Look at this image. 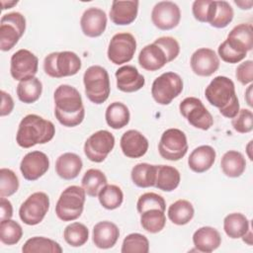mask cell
Masks as SVG:
<instances>
[{"mask_svg": "<svg viewBox=\"0 0 253 253\" xmlns=\"http://www.w3.org/2000/svg\"><path fill=\"white\" fill-rule=\"evenodd\" d=\"M18 3V1H8V3L7 2H5V1H1V4H2V9L3 10H5V9H9V8H11V7H13L14 5H16Z\"/></svg>", "mask_w": 253, "mask_h": 253, "instance_id": "11a10c76", "label": "cell"}, {"mask_svg": "<svg viewBox=\"0 0 253 253\" xmlns=\"http://www.w3.org/2000/svg\"><path fill=\"white\" fill-rule=\"evenodd\" d=\"M220 167L225 176L237 178L244 173L246 168V160L241 152L236 150H228L221 157Z\"/></svg>", "mask_w": 253, "mask_h": 253, "instance_id": "83f0119b", "label": "cell"}, {"mask_svg": "<svg viewBox=\"0 0 253 253\" xmlns=\"http://www.w3.org/2000/svg\"><path fill=\"white\" fill-rule=\"evenodd\" d=\"M205 96L208 102L217 108L225 118H234L240 110L234 83L226 76L214 77L206 88Z\"/></svg>", "mask_w": 253, "mask_h": 253, "instance_id": "7a4b0ae2", "label": "cell"}, {"mask_svg": "<svg viewBox=\"0 0 253 253\" xmlns=\"http://www.w3.org/2000/svg\"><path fill=\"white\" fill-rule=\"evenodd\" d=\"M190 64L196 75L209 77L218 69L219 58L213 49L201 47L192 54Z\"/></svg>", "mask_w": 253, "mask_h": 253, "instance_id": "e0dca14e", "label": "cell"}, {"mask_svg": "<svg viewBox=\"0 0 253 253\" xmlns=\"http://www.w3.org/2000/svg\"><path fill=\"white\" fill-rule=\"evenodd\" d=\"M217 52L219 57L227 63H238L240 61H242L246 56L239 54L238 52H236L235 50H233L232 48H230L228 46V44L225 42V41H223L217 48Z\"/></svg>", "mask_w": 253, "mask_h": 253, "instance_id": "681fc988", "label": "cell"}, {"mask_svg": "<svg viewBox=\"0 0 253 253\" xmlns=\"http://www.w3.org/2000/svg\"><path fill=\"white\" fill-rule=\"evenodd\" d=\"M216 8L212 21L210 25L216 29H223L227 27L233 20L234 12L230 4L226 1H215Z\"/></svg>", "mask_w": 253, "mask_h": 253, "instance_id": "7bdbcfd3", "label": "cell"}, {"mask_svg": "<svg viewBox=\"0 0 253 253\" xmlns=\"http://www.w3.org/2000/svg\"><path fill=\"white\" fill-rule=\"evenodd\" d=\"M120 146L125 156L139 158L147 152L148 140L140 131L129 129L122 135Z\"/></svg>", "mask_w": 253, "mask_h": 253, "instance_id": "ffe728a7", "label": "cell"}, {"mask_svg": "<svg viewBox=\"0 0 253 253\" xmlns=\"http://www.w3.org/2000/svg\"><path fill=\"white\" fill-rule=\"evenodd\" d=\"M135 50V38L129 33H119L114 35L111 39L107 55L112 63L120 65L130 61Z\"/></svg>", "mask_w": 253, "mask_h": 253, "instance_id": "7c38bea8", "label": "cell"}, {"mask_svg": "<svg viewBox=\"0 0 253 253\" xmlns=\"http://www.w3.org/2000/svg\"><path fill=\"white\" fill-rule=\"evenodd\" d=\"M108 184L106 175L99 169H89L83 175L81 180L82 188L90 197L98 196L101 189Z\"/></svg>", "mask_w": 253, "mask_h": 253, "instance_id": "e575fe53", "label": "cell"}, {"mask_svg": "<svg viewBox=\"0 0 253 253\" xmlns=\"http://www.w3.org/2000/svg\"><path fill=\"white\" fill-rule=\"evenodd\" d=\"M98 199L103 208L106 210H116L124 202V193L117 185H105L98 194Z\"/></svg>", "mask_w": 253, "mask_h": 253, "instance_id": "8d00e7d4", "label": "cell"}, {"mask_svg": "<svg viewBox=\"0 0 253 253\" xmlns=\"http://www.w3.org/2000/svg\"><path fill=\"white\" fill-rule=\"evenodd\" d=\"M121 251L122 253H148L149 241L143 234L130 233L125 237Z\"/></svg>", "mask_w": 253, "mask_h": 253, "instance_id": "60d3db41", "label": "cell"}, {"mask_svg": "<svg viewBox=\"0 0 253 253\" xmlns=\"http://www.w3.org/2000/svg\"><path fill=\"white\" fill-rule=\"evenodd\" d=\"M140 224L149 233L160 232L166 224V216L163 211L151 209L140 213Z\"/></svg>", "mask_w": 253, "mask_h": 253, "instance_id": "74e56055", "label": "cell"}, {"mask_svg": "<svg viewBox=\"0 0 253 253\" xmlns=\"http://www.w3.org/2000/svg\"><path fill=\"white\" fill-rule=\"evenodd\" d=\"M120 236L119 227L112 221L103 220L93 227V242L100 249L112 248Z\"/></svg>", "mask_w": 253, "mask_h": 253, "instance_id": "603a6c76", "label": "cell"}, {"mask_svg": "<svg viewBox=\"0 0 253 253\" xmlns=\"http://www.w3.org/2000/svg\"><path fill=\"white\" fill-rule=\"evenodd\" d=\"M1 99H2V103H1L0 116L5 117L12 113V111L14 109V101H13V98L11 97V95L6 93L3 90L1 91Z\"/></svg>", "mask_w": 253, "mask_h": 253, "instance_id": "f907efd6", "label": "cell"}, {"mask_svg": "<svg viewBox=\"0 0 253 253\" xmlns=\"http://www.w3.org/2000/svg\"><path fill=\"white\" fill-rule=\"evenodd\" d=\"M226 43L236 52L247 55L253 47V28L251 24H239L227 35Z\"/></svg>", "mask_w": 253, "mask_h": 253, "instance_id": "d6986e66", "label": "cell"}, {"mask_svg": "<svg viewBox=\"0 0 253 253\" xmlns=\"http://www.w3.org/2000/svg\"><path fill=\"white\" fill-rule=\"evenodd\" d=\"M19 189V179L14 171L8 168L0 169V197H10Z\"/></svg>", "mask_w": 253, "mask_h": 253, "instance_id": "ee69618b", "label": "cell"}, {"mask_svg": "<svg viewBox=\"0 0 253 253\" xmlns=\"http://www.w3.org/2000/svg\"><path fill=\"white\" fill-rule=\"evenodd\" d=\"M215 150L211 145L196 147L188 158L189 168L196 173H204L211 168L215 161Z\"/></svg>", "mask_w": 253, "mask_h": 253, "instance_id": "d4e9b609", "label": "cell"}, {"mask_svg": "<svg viewBox=\"0 0 253 253\" xmlns=\"http://www.w3.org/2000/svg\"><path fill=\"white\" fill-rule=\"evenodd\" d=\"M63 237L67 244L72 247H80L84 245L89 238V230L83 223L72 222L68 224L64 231Z\"/></svg>", "mask_w": 253, "mask_h": 253, "instance_id": "f35d334b", "label": "cell"}, {"mask_svg": "<svg viewBox=\"0 0 253 253\" xmlns=\"http://www.w3.org/2000/svg\"><path fill=\"white\" fill-rule=\"evenodd\" d=\"M157 209L165 211L166 210V203L162 196L156 193H144L142 194L136 203V210L139 213H142L145 211Z\"/></svg>", "mask_w": 253, "mask_h": 253, "instance_id": "f6af8a7d", "label": "cell"}, {"mask_svg": "<svg viewBox=\"0 0 253 253\" xmlns=\"http://www.w3.org/2000/svg\"><path fill=\"white\" fill-rule=\"evenodd\" d=\"M181 115L188 123L202 130L210 129L213 125L211 114L204 106L203 102L196 97H187L179 105Z\"/></svg>", "mask_w": 253, "mask_h": 253, "instance_id": "30bf717a", "label": "cell"}, {"mask_svg": "<svg viewBox=\"0 0 253 253\" xmlns=\"http://www.w3.org/2000/svg\"><path fill=\"white\" fill-rule=\"evenodd\" d=\"M181 20L179 6L172 1H160L154 5L151 11L153 25L162 31H169L178 26Z\"/></svg>", "mask_w": 253, "mask_h": 253, "instance_id": "9a60e30c", "label": "cell"}, {"mask_svg": "<svg viewBox=\"0 0 253 253\" xmlns=\"http://www.w3.org/2000/svg\"><path fill=\"white\" fill-rule=\"evenodd\" d=\"M223 229L228 237L232 239L241 238L250 229L249 220L243 213H229L223 219Z\"/></svg>", "mask_w": 253, "mask_h": 253, "instance_id": "4dcf8cb0", "label": "cell"}, {"mask_svg": "<svg viewBox=\"0 0 253 253\" xmlns=\"http://www.w3.org/2000/svg\"><path fill=\"white\" fill-rule=\"evenodd\" d=\"M138 63L147 71H156L161 69L168 61L162 48L152 42L142 47L138 54Z\"/></svg>", "mask_w": 253, "mask_h": 253, "instance_id": "484cf974", "label": "cell"}, {"mask_svg": "<svg viewBox=\"0 0 253 253\" xmlns=\"http://www.w3.org/2000/svg\"><path fill=\"white\" fill-rule=\"evenodd\" d=\"M24 253H36V252H50V253H61V246L54 240L43 237L34 236L28 239L22 247Z\"/></svg>", "mask_w": 253, "mask_h": 253, "instance_id": "d590c367", "label": "cell"}, {"mask_svg": "<svg viewBox=\"0 0 253 253\" xmlns=\"http://www.w3.org/2000/svg\"><path fill=\"white\" fill-rule=\"evenodd\" d=\"M23 236L22 226L15 220L8 218L0 222V240L6 245L17 244Z\"/></svg>", "mask_w": 253, "mask_h": 253, "instance_id": "ab89813d", "label": "cell"}, {"mask_svg": "<svg viewBox=\"0 0 253 253\" xmlns=\"http://www.w3.org/2000/svg\"><path fill=\"white\" fill-rule=\"evenodd\" d=\"M18 99L25 104H32L38 101L42 92V84L37 77L20 81L17 85Z\"/></svg>", "mask_w": 253, "mask_h": 253, "instance_id": "d6a6232c", "label": "cell"}, {"mask_svg": "<svg viewBox=\"0 0 253 253\" xmlns=\"http://www.w3.org/2000/svg\"><path fill=\"white\" fill-rule=\"evenodd\" d=\"M114 146V135L106 129H101L92 133L86 139L84 143V153L90 161L101 163L107 158Z\"/></svg>", "mask_w": 253, "mask_h": 253, "instance_id": "4fadbf2b", "label": "cell"}, {"mask_svg": "<svg viewBox=\"0 0 253 253\" xmlns=\"http://www.w3.org/2000/svg\"><path fill=\"white\" fill-rule=\"evenodd\" d=\"M54 116L66 127L80 125L85 117V109L79 91L67 84L59 85L53 94Z\"/></svg>", "mask_w": 253, "mask_h": 253, "instance_id": "6da1fadb", "label": "cell"}, {"mask_svg": "<svg viewBox=\"0 0 253 253\" xmlns=\"http://www.w3.org/2000/svg\"><path fill=\"white\" fill-rule=\"evenodd\" d=\"M180 172L170 165H157L154 187L164 191L172 192L180 184Z\"/></svg>", "mask_w": 253, "mask_h": 253, "instance_id": "f1b7e54d", "label": "cell"}, {"mask_svg": "<svg viewBox=\"0 0 253 253\" xmlns=\"http://www.w3.org/2000/svg\"><path fill=\"white\" fill-rule=\"evenodd\" d=\"M193 243L197 251L211 253L219 247L221 243V236L215 228L203 226L194 232Z\"/></svg>", "mask_w": 253, "mask_h": 253, "instance_id": "cb8c5ba5", "label": "cell"}, {"mask_svg": "<svg viewBox=\"0 0 253 253\" xmlns=\"http://www.w3.org/2000/svg\"><path fill=\"white\" fill-rule=\"evenodd\" d=\"M216 8L215 1L196 0L192 5L194 18L201 23H211L214 17Z\"/></svg>", "mask_w": 253, "mask_h": 253, "instance_id": "b9f144b4", "label": "cell"}, {"mask_svg": "<svg viewBox=\"0 0 253 253\" xmlns=\"http://www.w3.org/2000/svg\"><path fill=\"white\" fill-rule=\"evenodd\" d=\"M234 3L240 7V9L242 10H249L251 9L252 5H253V2L252 1H234Z\"/></svg>", "mask_w": 253, "mask_h": 253, "instance_id": "db71d44e", "label": "cell"}, {"mask_svg": "<svg viewBox=\"0 0 253 253\" xmlns=\"http://www.w3.org/2000/svg\"><path fill=\"white\" fill-rule=\"evenodd\" d=\"M252 87H253V85L250 84L248 86L247 90L245 91V100H246L249 107L253 106V104H252Z\"/></svg>", "mask_w": 253, "mask_h": 253, "instance_id": "f5cc1de1", "label": "cell"}, {"mask_svg": "<svg viewBox=\"0 0 253 253\" xmlns=\"http://www.w3.org/2000/svg\"><path fill=\"white\" fill-rule=\"evenodd\" d=\"M138 1L114 0L110 10L111 21L120 26L129 25L136 19L138 13Z\"/></svg>", "mask_w": 253, "mask_h": 253, "instance_id": "7402d4cb", "label": "cell"}, {"mask_svg": "<svg viewBox=\"0 0 253 253\" xmlns=\"http://www.w3.org/2000/svg\"><path fill=\"white\" fill-rule=\"evenodd\" d=\"M55 134L54 125L42 117L35 114L27 115L19 124L16 141L23 148H30L37 144L50 141Z\"/></svg>", "mask_w": 253, "mask_h": 253, "instance_id": "3957f363", "label": "cell"}, {"mask_svg": "<svg viewBox=\"0 0 253 253\" xmlns=\"http://www.w3.org/2000/svg\"><path fill=\"white\" fill-rule=\"evenodd\" d=\"M49 209V198L43 192L29 196L19 209V216L27 225H37L42 221Z\"/></svg>", "mask_w": 253, "mask_h": 253, "instance_id": "8fae6325", "label": "cell"}, {"mask_svg": "<svg viewBox=\"0 0 253 253\" xmlns=\"http://www.w3.org/2000/svg\"><path fill=\"white\" fill-rule=\"evenodd\" d=\"M80 27L83 34L89 38L100 37L107 27V15L105 11L97 7L86 9L81 16Z\"/></svg>", "mask_w": 253, "mask_h": 253, "instance_id": "ac0fdd59", "label": "cell"}, {"mask_svg": "<svg viewBox=\"0 0 253 253\" xmlns=\"http://www.w3.org/2000/svg\"><path fill=\"white\" fill-rule=\"evenodd\" d=\"M158 151L162 158L169 161L182 159L188 151L187 136L179 128H168L163 131L159 143Z\"/></svg>", "mask_w": 253, "mask_h": 253, "instance_id": "9c48e42d", "label": "cell"}, {"mask_svg": "<svg viewBox=\"0 0 253 253\" xmlns=\"http://www.w3.org/2000/svg\"><path fill=\"white\" fill-rule=\"evenodd\" d=\"M117 87L120 91L125 93H132L140 90L144 84L145 79L136 67L132 65H125L116 71Z\"/></svg>", "mask_w": 253, "mask_h": 253, "instance_id": "44dd1931", "label": "cell"}, {"mask_svg": "<svg viewBox=\"0 0 253 253\" xmlns=\"http://www.w3.org/2000/svg\"><path fill=\"white\" fill-rule=\"evenodd\" d=\"M82 63L80 57L73 51L64 50L51 52L44 57L43 70L52 78H62L78 73Z\"/></svg>", "mask_w": 253, "mask_h": 253, "instance_id": "8992f818", "label": "cell"}, {"mask_svg": "<svg viewBox=\"0 0 253 253\" xmlns=\"http://www.w3.org/2000/svg\"><path fill=\"white\" fill-rule=\"evenodd\" d=\"M183 91V80L175 72H164L152 83L151 95L159 105H169Z\"/></svg>", "mask_w": 253, "mask_h": 253, "instance_id": "ba28073f", "label": "cell"}, {"mask_svg": "<svg viewBox=\"0 0 253 253\" xmlns=\"http://www.w3.org/2000/svg\"><path fill=\"white\" fill-rule=\"evenodd\" d=\"M86 193L82 187L69 186L60 194L56 206V216L62 221L77 219L84 210Z\"/></svg>", "mask_w": 253, "mask_h": 253, "instance_id": "5b68a950", "label": "cell"}, {"mask_svg": "<svg viewBox=\"0 0 253 253\" xmlns=\"http://www.w3.org/2000/svg\"><path fill=\"white\" fill-rule=\"evenodd\" d=\"M157 165L138 163L132 167L130 177L133 184L139 188L154 187Z\"/></svg>", "mask_w": 253, "mask_h": 253, "instance_id": "836d02e7", "label": "cell"}, {"mask_svg": "<svg viewBox=\"0 0 253 253\" xmlns=\"http://www.w3.org/2000/svg\"><path fill=\"white\" fill-rule=\"evenodd\" d=\"M86 97L96 105L103 104L109 98L111 87L108 71L100 65H92L83 75Z\"/></svg>", "mask_w": 253, "mask_h": 253, "instance_id": "277c9868", "label": "cell"}, {"mask_svg": "<svg viewBox=\"0 0 253 253\" xmlns=\"http://www.w3.org/2000/svg\"><path fill=\"white\" fill-rule=\"evenodd\" d=\"M154 43L162 48L164 51L167 61H173L180 52V45L176 39L172 37H160L154 41Z\"/></svg>", "mask_w": 253, "mask_h": 253, "instance_id": "7dc6e473", "label": "cell"}, {"mask_svg": "<svg viewBox=\"0 0 253 253\" xmlns=\"http://www.w3.org/2000/svg\"><path fill=\"white\" fill-rule=\"evenodd\" d=\"M48 168L49 159L47 155L39 150L27 153L20 163L21 173L28 181L38 180L47 172Z\"/></svg>", "mask_w": 253, "mask_h": 253, "instance_id": "2e32d148", "label": "cell"}, {"mask_svg": "<svg viewBox=\"0 0 253 253\" xmlns=\"http://www.w3.org/2000/svg\"><path fill=\"white\" fill-rule=\"evenodd\" d=\"M83 162L79 155L73 152H65L55 161V172L64 180L75 179L81 172Z\"/></svg>", "mask_w": 253, "mask_h": 253, "instance_id": "4316f807", "label": "cell"}, {"mask_svg": "<svg viewBox=\"0 0 253 253\" xmlns=\"http://www.w3.org/2000/svg\"><path fill=\"white\" fill-rule=\"evenodd\" d=\"M235 77L242 85L251 83L253 81V61L245 60L241 62L236 68Z\"/></svg>", "mask_w": 253, "mask_h": 253, "instance_id": "c3c4849f", "label": "cell"}, {"mask_svg": "<svg viewBox=\"0 0 253 253\" xmlns=\"http://www.w3.org/2000/svg\"><path fill=\"white\" fill-rule=\"evenodd\" d=\"M26 31V19L19 12H11L0 20V48L2 51L12 49Z\"/></svg>", "mask_w": 253, "mask_h": 253, "instance_id": "52a82bcc", "label": "cell"}, {"mask_svg": "<svg viewBox=\"0 0 253 253\" xmlns=\"http://www.w3.org/2000/svg\"><path fill=\"white\" fill-rule=\"evenodd\" d=\"M0 208H1V220L11 218L13 215V207L11 202L5 197L0 199Z\"/></svg>", "mask_w": 253, "mask_h": 253, "instance_id": "816d5d0a", "label": "cell"}, {"mask_svg": "<svg viewBox=\"0 0 253 253\" xmlns=\"http://www.w3.org/2000/svg\"><path fill=\"white\" fill-rule=\"evenodd\" d=\"M105 119L109 126L114 129H120L129 123L130 114L124 103L113 102L106 109Z\"/></svg>", "mask_w": 253, "mask_h": 253, "instance_id": "f546056e", "label": "cell"}, {"mask_svg": "<svg viewBox=\"0 0 253 253\" xmlns=\"http://www.w3.org/2000/svg\"><path fill=\"white\" fill-rule=\"evenodd\" d=\"M195 210L193 205L187 200H178L168 208V218L177 225H185L194 217Z\"/></svg>", "mask_w": 253, "mask_h": 253, "instance_id": "1f68e13d", "label": "cell"}, {"mask_svg": "<svg viewBox=\"0 0 253 253\" xmlns=\"http://www.w3.org/2000/svg\"><path fill=\"white\" fill-rule=\"evenodd\" d=\"M38 67V57L28 49H19L11 56L10 73L15 80L23 81L35 77Z\"/></svg>", "mask_w": 253, "mask_h": 253, "instance_id": "5bb4252c", "label": "cell"}, {"mask_svg": "<svg viewBox=\"0 0 253 253\" xmlns=\"http://www.w3.org/2000/svg\"><path fill=\"white\" fill-rule=\"evenodd\" d=\"M251 144H252V140H250L249 141V143H248V145H247V152H248V157H249V159L250 160H252L253 158H252V155H251V153H250V146H251Z\"/></svg>", "mask_w": 253, "mask_h": 253, "instance_id": "9f6ffc18", "label": "cell"}, {"mask_svg": "<svg viewBox=\"0 0 253 253\" xmlns=\"http://www.w3.org/2000/svg\"><path fill=\"white\" fill-rule=\"evenodd\" d=\"M231 125L239 133H247L253 129V114L251 110L241 109L237 115L232 118Z\"/></svg>", "mask_w": 253, "mask_h": 253, "instance_id": "bcb514c9", "label": "cell"}]
</instances>
